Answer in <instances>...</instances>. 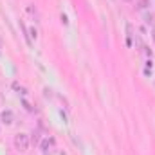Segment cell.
Returning a JSON list of instances; mask_svg holds the SVG:
<instances>
[{"label": "cell", "instance_id": "cell-1", "mask_svg": "<svg viewBox=\"0 0 155 155\" xmlns=\"http://www.w3.org/2000/svg\"><path fill=\"white\" fill-rule=\"evenodd\" d=\"M29 143H31V139H29L27 134H16V135H15V148H16V150L25 152V150L29 148Z\"/></svg>", "mask_w": 155, "mask_h": 155}, {"label": "cell", "instance_id": "cell-2", "mask_svg": "<svg viewBox=\"0 0 155 155\" xmlns=\"http://www.w3.org/2000/svg\"><path fill=\"white\" fill-rule=\"evenodd\" d=\"M54 144H56L54 137H45V139H41L40 148H41V152H43V153H51V152L54 150Z\"/></svg>", "mask_w": 155, "mask_h": 155}, {"label": "cell", "instance_id": "cell-3", "mask_svg": "<svg viewBox=\"0 0 155 155\" xmlns=\"http://www.w3.org/2000/svg\"><path fill=\"white\" fill-rule=\"evenodd\" d=\"M0 121H2L4 124H13V121H15V114H13L11 110H2V114H0Z\"/></svg>", "mask_w": 155, "mask_h": 155}, {"label": "cell", "instance_id": "cell-4", "mask_svg": "<svg viewBox=\"0 0 155 155\" xmlns=\"http://www.w3.org/2000/svg\"><path fill=\"white\" fill-rule=\"evenodd\" d=\"M150 5V0H139L137 2V9H146Z\"/></svg>", "mask_w": 155, "mask_h": 155}, {"label": "cell", "instance_id": "cell-5", "mask_svg": "<svg viewBox=\"0 0 155 155\" xmlns=\"http://www.w3.org/2000/svg\"><path fill=\"white\" fill-rule=\"evenodd\" d=\"M152 69H153V63H152V60H148V61H146V67H144V74L148 76V74L152 72Z\"/></svg>", "mask_w": 155, "mask_h": 155}, {"label": "cell", "instance_id": "cell-6", "mask_svg": "<svg viewBox=\"0 0 155 155\" xmlns=\"http://www.w3.org/2000/svg\"><path fill=\"white\" fill-rule=\"evenodd\" d=\"M27 35H29V40H31V41H33V40H36V35H38V33H36V29H35V27H31V29H29V33H27Z\"/></svg>", "mask_w": 155, "mask_h": 155}, {"label": "cell", "instance_id": "cell-7", "mask_svg": "<svg viewBox=\"0 0 155 155\" xmlns=\"http://www.w3.org/2000/svg\"><path fill=\"white\" fill-rule=\"evenodd\" d=\"M61 22H63V24H65V25H67V24H69V20H67V16H65V15H61Z\"/></svg>", "mask_w": 155, "mask_h": 155}, {"label": "cell", "instance_id": "cell-8", "mask_svg": "<svg viewBox=\"0 0 155 155\" xmlns=\"http://www.w3.org/2000/svg\"><path fill=\"white\" fill-rule=\"evenodd\" d=\"M33 143H38V134H33V139H31Z\"/></svg>", "mask_w": 155, "mask_h": 155}, {"label": "cell", "instance_id": "cell-9", "mask_svg": "<svg viewBox=\"0 0 155 155\" xmlns=\"http://www.w3.org/2000/svg\"><path fill=\"white\" fill-rule=\"evenodd\" d=\"M153 38H155V29H153Z\"/></svg>", "mask_w": 155, "mask_h": 155}]
</instances>
